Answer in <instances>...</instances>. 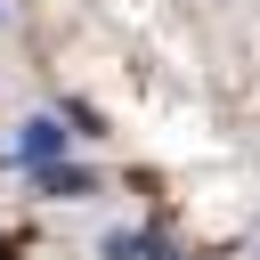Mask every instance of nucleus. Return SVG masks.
Segmentation results:
<instances>
[{"mask_svg": "<svg viewBox=\"0 0 260 260\" xmlns=\"http://www.w3.org/2000/svg\"><path fill=\"white\" fill-rule=\"evenodd\" d=\"M57 146H65V130H57V122H24V138H16V162H49Z\"/></svg>", "mask_w": 260, "mask_h": 260, "instance_id": "obj_1", "label": "nucleus"}, {"mask_svg": "<svg viewBox=\"0 0 260 260\" xmlns=\"http://www.w3.org/2000/svg\"><path fill=\"white\" fill-rule=\"evenodd\" d=\"M49 195H89V171H41Z\"/></svg>", "mask_w": 260, "mask_h": 260, "instance_id": "obj_2", "label": "nucleus"}]
</instances>
